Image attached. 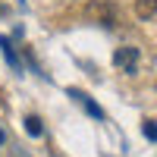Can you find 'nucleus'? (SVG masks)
Listing matches in <instances>:
<instances>
[{
	"label": "nucleus",
	"instance_id": "f257e3e1",
	"mask_svg": "<svg viewBox=\"0 0 157 157\" xmlns=\"http://www.w3.org/2000/svg\"><path fill=\"white\" fill-rule=\"evenodd\" d=\"M85 16L91 22L104 25V29H116V25H120V6H116L113 0H91L85 6Z\"/></svg>",
	"mask_w": 157,
	"mask_h": 157
},
{
	"label": "nucleus",
	"instance_id": "f03ea898",
	"mask_svg": "<svg viewBox=\"0 0 157 157\" xmlns=\"http://www.w3.org/2000/svg\"><path fill=\"white\" fill-rule=\"evenodd\" d=\"M138 47H132V44H123V47H116L113 50V66L120 69V72H126V75H135L138 72Z\"/></svg>",
	"mask_w": 157,
	"mask_h": 157
},
{
	"label": "nucleus",
	"instance_id": "7ed1b4c3",
	"mask_svg": "<svg viewBox=\"0 0 157 157\" xmlns=\"http://www.w3.org/2000/svg\"><path fill=\"white\" fill-rule=\"evenodd\" d=\"M69 98H75V101L82 104V107H85L91 116H94V120H104V110H101L98 104H94V101H91V98L85 94V91H78V88H69Z\"/></svg>",
	"mask_w": 157,
	"mask_h": 157
},
{
	"label": "nucleus",
	"instance_id": "20e7f679",
	"mask_svg": "<svg viewBox=\"0 0 157 157\" xmlns=\"http://www.w3.org/2000/svg\"><path fill=\"white\" fill-rule=\"evenodd\" d=\"M135 16L138 19H154L157 16V0H135Z\"/></svg>",
	"mask_w": 157,
	"mask_h": 157
},
{
	"label": "nucleus",
	"instance_id": "39448f33",
	"mask_svg": "<svg viewBox=\"0 0 157 157\" xmlns=\"http://www.w3.org/2000/svg\"><path fill=\"white\" fill-rule=\"evenodd\" d=\"M0 50H3V57L10 60V66H13V69H19V60H16V50H13V44H10V38H3V35H0Z\"/></svg>",
	"mask_w": 157,
	"mask_h": 157
},
{
	"label": "nucleus",
	"instance_id": "423d86ee",
	"mask_svg": "<svg viewBox=\"0 0 157 157\" xmlns=\"http://www.w3.org/2000/svg\"><path fill=\"white\" fill-rule=\"evenodd\" d=\"M25 132H29L32 138H38L44 132V126H41V120H38V116H25Z\"/></svg>",
	"mask_w": 157,
	"mask_h": 157
},
{
	"label": "nucleus",
	"instance_id": "0eeeda50",
	"mask_svg": "<svg viewBox=\"0 0 157 157\" xmlns=\"http://www.w3.org/2000/svg\"><path fill=\"white\" fill-rule=\"evenodd\" d=\"M141 132H145V138L157 141V123L154 120H145V123H141Z\"/></svg>",
	"mask_w": 157,
	"mask_h": 157
},
{
	"label": "nucleus",
	"instance_id": "6e6552de",
	"mask_svg": "<svg viewBox=\"0 0 157 157\" xmlns=\"http://www.w3.org/2000/svg\"><path fill=\"white\" fill-rule=\"evenodd\" d=\"M0 145H3V132H0Z\"/></svg>",
	"mask_w": 157,
	"mask_h": 157
}]
</instances>
